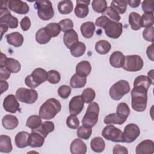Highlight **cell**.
Instances as JSON below:
<instances>
[{"instance_id":"cell-1","label":"cell","mask_w":154,"mask_h":154,"mask_svg":"<svg viewBox=\"0 0 154 154\" xmlns=\"http://www.w3.org/2000/svg\"><path fill=\"white\" fill-rule=\"evenodd\" d=\"M147 91L146 88L140 86L134 87L131 90V106L137 112H143L147 108Z\"/></svg>"},{"instance_id":"cell-2","label":"cell","mask_w":154,"mask_h":154,"mask_svg":"<svg viewBox=\"0 0 154 154\" xmlns=\"http://www.w3.org/2000/svg\"><path fill=\"white\" fill-rule=\"evenodd\" d=\"M61 105L55 98H50L46 100L40 107L39 116L44 120H51L61 111Z\"/></svg>"},{"instance_id":"cell-3","label":"cell","mask_w":154,"mask_h":154,"mask_svg":"<svg viewBox=\"0 0 154 154\" xmlns=\"http://www.w3.org/2000/svg\"><path fill=\"white\" fill-rule=\"evenodd\" d=\"M99 110L100 108L97 103L94 102L90 103L82 120V125L87 128L94 126L98 122Z\"/></svg>"},{"instance_id":"cell-4","label":"cell","mask_w":154,"mask_h":154,"mask_svg":"<svg viewBox=\"0 0 154 154\" xmlns=\"http://www.w3.org/2000/svg\"><path fill=\"white\" fill-rule=\"evenodd\" d=\"M48 72L42 68L35 69L31 75L26 76L25 84L29 88L34 89L47 80Z\"/></svg>"},{"instance_id":"cell-5","label":"cell","mask_w":154,"mask_h":154,"mask_svg":"<svg viewBox=\"0 0 154 154\" xmlns=\"http://www.w3.org/2000/svg\"><path fill=\"white\" fill-rule=\"evenodd\" d=\"M131 90L129 82L126 80H120L114 84L109 88L110 97L114 100H120L123 96L128 94Z\"/></svg>"},{"instance_id":"cell-6","label":"cell","mask_w":154,"mask_h":154,"mask_svg":"<svg viewBox=\"0 0 154 154\" xmlns=\"http://www.w3.org/2000/svg\"><path fill=\"white\" fill-rule=\"evenodd\" d=\"M34 7L37 10V15L40 19L48 20L54 17V10L50 1H37L35 2Z\"/></svg>"},{"instance_id":"cell-7","label":"cell","mask_w":154,"mask_h":154,"mask_svg":"<svg viewBox=\"0 0 154 154\" xmlns=\"http://www.w3.org/2000/svg\"><path fill=\"white\" fill-rule=\"evenodd\" d=\"M143 60L140 55H131L125 56L122 68L128 72H137L143 69Z\"/></svg>"},{"instance_id":"cell-8","label":"cell","mask_w":154,"mask_h":154,"mask_svg":"<svg viewBox=\"0 0 154 154\" xmlns=\"http://www.w3.org/2000/svg\"><path fill=\"white\" fill-rule=\"evenodd\" d=\"M15 96L19 101L27 104L34 103L38 99V93L36 90L23 87L16 90Z\"/></svg>"},{"instance_id":"cell-9","label":"cell","mask_w":154,"mask_h":154,"mask_svg":"<svg viewBox=\"0 0 154 154\" xmlns=\"http://www.w3.org/2000/svg\"><path fill=\"white\" fill-rule=\"evenodd\" d=\"M102 135L107 140L113 142L123 143L122 131L111 124L107 125L103 129Z\"/></svg>"},{"instance_id":"cell-10","label":"cell","mask_w":154,"mask_h":154,"mask_svg":"<svg viewBox=\"0 0 154 154\" xmlns=\"http://www.w3.org/2000/svg\"><path fill=\"white\" fill-rule=\"evenodd\" d=\"M18 19L11 15L7 7H1L0 9V24L7 25L11 29L16 28L18 26Z\"/></svg>"},{"instance_id":"cell-11","label":"cell","mask_w":154,"mask_h":154,"mask_svg":"<svg viewBox=\"0 0 154 154\" xmlns=\"http://www.w3.org/2000/svg\"><path fill=\"white\" fill-rule=\"evenodd\" d=\"M140 130L138 125L134 123L127 125L123 132V143H131L134 142L140 135Z\"/></svg>"},{"instance_id":"cell-12","label":"cell","mask_w":154,"mask_h":154,"mask_svg":"<svg viewBox=\"0 0 154 154\" xmlns=\"http://www.w3.org/2000/svg\"><path fill=\"white\" fill-rule=\"evenodd\" d=\"M105 34L111 38H118L123 31V25L121 22L110 20L103 28Z\"/></svg>"},{"instance_id":"cell-13","label":"cell","mask_w":154,"mask_h":154,"mask_svg":"<svg viewBox=\"0 0 154 154\" xmlns=\"http://www.w3.org/2000/svg\"><path fill=\"white\" fill-rule=\"evenodd\" d=\"M0 66H5L11 73L19 72L21 69V65L19 61L13 58H7L2 52L1 53Z\"/></svg>"},{"instance_id":"cell-14","label":"cell","mask_w":154,"mask_h":154,"mask_svg":"<svg viewBox=\"0 0 154 154\" xmlns=\"http://www.w3.org/2000/svg\"><path fill=\"white\" fill-rule=\"evenodd\" d=\"M7 7L8 9L19 14H26L29 10V5L24 1L20 0L8 1Z\"/></svg>"},{"instance_id":"cell-15","label":"cell","mask_w":154,"mask_h":154,"mask_svg":"<svg viewBox=\"0 0 154 154\" xmlns=\"http://www.w3.org/2000/svg\"><path fill=\"white\" fill-rule=\"evenodd\" d=\"M14 94H8L4 99L3 108L7 112L16 113L20 109L19 103Z\"/></svg>"},{"instance_id":"cell-16","label":"cell","mask_w":154,"mask_h":154,"mask_svg":"<svg viewBox=\"0 0 154 154\" xmlns=\"http://www.w3.org/2000/svg\"><path fill=\"white\" fill-rule=\"evenodd\" d=\"M84 100L81 95H78L73 97L69 104V109L70 114L78 115L84 108Z\"/></svg>"},{"instance_id":"cell-17","label":"cell","mask_w":154,"mask_h":154,"mask_svg":"<svg viewBox=\"0 0 154 154\" xmlns=\"http://www.w3.org/2000/svg\"><path fill=\"white\" fill-rule=\"evenodd\" d=\"M137 154H152L154 153V143L151 140H144L135 148Z\"/></svg>"},{"instance_id":"cell-18","label":"cell","mask_w":154,"mask_h":154,"mask_svg":"<svg viewBox=\"0 0 154 154\" xmlns=\"http://www.w3.org/2000/svg\"><path fill=\"white\" fill-rule=\"evenodd\" d=\"M76 5L74 10L75 15L79 18L85 17L89 13L88 5L90 3V1L77 0L76 1Z\"/></svg>"},{"instance_id":"cell-19","label":"cell","mask_w":154,"mask_h":154,"mask_svg":"<svg viewBox=\"0 0 154 154\" xmlns=\"http://www.w3.org/2000/svg\"><path fill=\"white\" fill-rule=\"evenodd\" d=\"M45 137L37 131L32 130L29 134L28 145L32 148L40 147L45 143Z\"/></svg>"},{"instance_id":"cell-20","label":"cell","mask_w":154,"mask_h":154,"mask_svg":"<svg viewBox=\"0 0 154 154\" xmlns=\"http://www.w3.org/2000/svg\"><path fill=\"white\" fill-rule=\"evenodd\" d=\"M87 146L80 138H75L70 146V150L72 154H85L87 152Z\"/></svg>"},{"instance_id":"cell-21","label":"cell","mask_w":154,"mask_h":154,"mask_svg":"<svg viewBox=\"0 0 154 154\" xmlns=\"http://www.w3.org/2000/svg\"><path fill=\"white\" fill-rule=\"evenodd\" d=\"M125 60V55L120 51H114L109 57V63L114 68L122 67Z\"/></svg>"},{"instance_id":"cell-22","label":"cell","mask_w":154,"mask_h":154,"mask_svg":"<svg viewBox=\"0 0 154 154\" xmlns=\"http://www.w3.org/2000/svg\"><path fill=\"white\" fill-rule=\"evenodd\" d=\"M7 41L8 44L18 48L22 45L23 43V37L19 32H13L6 35Z\"/></svg>"},{"instance_id":"cell-23","label":"cell","mask_w":154,"mask_h":154,"mask_svg":"<svg viewBox=\"0 0 154 154\" xmlns=\"http://www.w3.org/2000/svg\"><path fill=\"white\" fill-rule=\"evenodd\" d=\"M2 125L5 129L7 130H13L18 126L19 120L16 116L11 114H7L2 119Z\"/></svg>"},{"instance_id":"cell-24","label":"cell","mask_w":154,"mask_h":154,"mask_svg":"<svg viewBox=\"0 0 154 154\" xmlns=\"http://www.w3.org/2000/svg\"><path fill=\"white\" fill-rule=\"evenodd\" d=\"M29 132L26 131H21L18 132L14 138L15 144L18 148H24L27 147L29 141Z\"/></svg>"},{"instance_id":"cell-25","label":"cell","mask_w":154,"mask_h":154,"mask_svg":"<svg viewBox=\"0 0 154 154\" xmlns=\"http://www.w3.org/2000/svg\"><path fill=\"white\" fill-rule=\"evenodd\" d=\"M63 42L66 46L70 49L74 44L79 42L77 32L73 29L65 32L63 36Z\"/></svg>"},{"instance_id":"cell-26","label":"cell","mask_w":154,"mask_h":154,"mask_svg":"<svg viewBox=\"0 0 154 154\" xmlns=\"http://www.w3.org/2000/svg\"><path fill=\"white\" fill-rule=\"evenodd\" d=\"M80 31L82 36L86 38L93 37L95 31V24L90 21L83 23L80 26Z\"/></svg>"},{"instance_id":"cell-27","label":"cell","mask_w":154,"mask_h":154,"mask_svg":"<svg viewBox=\"0 0 154 154\" xmlns=\"http://www.w3.org/2000/svg\"><path fill=\"white\" fill-rule=\"evenodd\" d=\"M75 70L76 73L87 77L91 71V66L89 61L84 60L77 64Z\"/></svg>"},{"instance_id":"cell-28","label":"cell","mask_w":154,"mask_h":154,"mask_svg":"<svg viewBox=\"0 0 154 154\" xmlns=\"http://www.w3.org/2000/svg\"><path fill=\"white\" fill-rule=\"evenodd\" d=\"M13 146L11 138L6 135L0 136V152L1 153H8L12 151Z\"/></svg>"},{"instance_id":"cell-29","label":"cell","mask_w":154,"mask_h":154,"mask_svg":"<svg viewBox=\"0 0 154 154\" xmlns=\"http://www.w3.org/2000/svg\"><path fill=\"white\" fill-rule=\"evenodd\" d=\"M51 37L45 27L40 28L35 33V40L40 45H45L51 40Z\"/></svg>"},{"instance_id":"cell-30","label":"cell","mask_w":154,"mask_h":154,"mask_svg":"<svg viewBox=\"0 0 154 154\" xmlns=\"http://www.w3.org/2000/svg\"><path fill=\"white\" fill-rule=\"evenodd\" d=\"M54 129H55V126H54V123L52 122L45 121L42 122V123L38 128L34 129H32V130L38 132L46 138L48 135V134L54 131Z\"/></svg>"},{"instance_id":"cell-31","label":"cell","mask_w":154,"mask_h":154,"mask_svg":"<svg viewBox=\"0 0 154 154\" xmlns=\"http://www.w3.org/2000/svg\"><path fill=\"white\" fill-rule=\"evenodd\" d=\"M87 82V78L75 73L70 78V85L73 88H79L84 87Z\"/></svg>"},{"instance_id":"cell-32","label":"cell","mask_w":154,"mask_h":154,"mask_svg":"<svg viewBox=\"0 0 154 154\" xmlns=\"http://www.w3.org/2000/svg\"><path fill=\"white\" fill-rule=\"evenodd\" d=\"M129 23L132 30L137 31L141 28V16L136 12H131L129 14Z\"/></svg>"},{"instance_id":"cell-33","label":"cell","mask_w":154,"mask_h":154,"mask_svg":"<svg viewBox=\"0 0 154 154\" xmlns=\"http://www.w3.org/2000/svg\"><path fill=\"white\" fill-rule=\"evenodd\" d=\"M111 45L107 40H101L97 42L94 46L95 51L101 55H105L108 54L111 50Z\"/></svg>"},{"instance_id":"cell-34","label":"cell","mask_w":154,"mask_h":154,"mask_svg":"<svg viewBox=\"0 0 154 154\" xmlns=\"http://www.w3.org/2000/svg\"><path fill=\"white\" fill-rule=\"evenodd\" d=\"M90 147L95 152H102L105 148V141L100 137H94L90 141Z\"/></svg>"},{"instance_id":"cell-35","label":"cell","mask_w":154,"mask_h":154,"mask_svg":"<svg viewBox=\"0 0 154 154\" xmlns=\"http://www.w3.org/2000/svg\"><path fill=\"white\" fill-rule=\"evenodd\" d=\"M57 8L60 13L62 14H68L73 9V2L70 0H63L58 2Z\"/></svg>"},{"instance_id":"cell-36","label":"cell","mask_w":154,"mask_h":154,"mask_svg":"<svg viewBox=\"0 0 154 154\" xmlns=\"http://www.w3.org/2000/svg\"><path fill=\"white\" fill-rule=\"evenodd\" d=\"M86 50L85 45L81 42H78L74 44L70 48L71 55L74 57H80L84 55Z\"/></svg>"},{"instance_id":"cell-37","label":"cell","mask_w":154,"mask_h":154,"mask_svg":"<svg viewBox=\"0 0 154 154\" xmlns=\"http://www.w3.org/2000/svg\"><path fill=\"white\" fill-rule=\"evenodd\" d=\"M116 113L120 118L126 122L127 118L129 116L130 109L127 103L125 102H121L118 104Z\"/></svg>"},{"instance_id":"cell-38","label":"cell","mask_w":154,"mask_h":154,"mask_svg":"<svg viewBox=\"0 0 154 154\" xmlns=\"http://www.w3.org/2000/svg\"><path fill=\"white\" fill-rule=\"evenodd\" d=\"M151 84H153L151 79L145 75H139L138 76L134 81V87L140 86L146 88L147 90L149 88Z\"/></svg>"},{"instance_id":"cell-39","label":"cell","mask_w":154,"mask_h":154,"mask_svg":"<svg viewBox=\"0 0 154 154\" xmlns=\"http://www.w3.org/2000/svg\"><path fill=\"white\" fill-rule=\"evenodd\" d=\"M42 123V118L40 116L32 115L28 118L26 122V126L31 129H34L38 128Z\"/></svg>"},{"instance_id":"cell-40","label":"cell","mask_w":154,"mask_h":154,"mask_svg":"<svg viewBox=\"0 0 154 154\" xmlns=\"http://www.w3.org/2000/svg\"><path fill=\"white\" fill-rule=\"evenodd\" d=\"M127 1L114 0L111 1V7L115 10L119 14H123L126 11Z\"/></svg>"},{"instance_id":"cell-41","label":"cell","mask_w":154,"mask_h":154,"mask_svg":"<svg viewBox=\"0 0 154 154\" xmlns=\"http://www.w3.org/2000/svg\"><path fill=\"white\" fill-rule=\"evenodd\" d=\"M103 122L106 125L110 124H117V125H122L125 122L120 118L116 112L111 113L106 116L103 119Z\"/></svg>"},{"instance_id":"cell-42","label":"cell","mask_w":154,"mask_h":154,"mask_svg":"<svg viewBox=\"0 0 154 154\" xmlns=\"http://www.w3.org/2000/svg\"><path fill=\"white\" fill-rule=\"evenodd\" d=\"M93 10L96 13H103L107 8V2L105 0H93L91 2Z\"/></svg>"},{"instance_id":"cell-43","label":"cell","mask_w":154,"mask_h":154,"mask_svg":"<svg viewBox=\"0 0 154 154\" xmlns=\"http://www.w3.org/2000/svg\"><path fill=\"white\" fill-rule=\"evenodd\" d=\"M153 25V13H144L141 17V27H150Z\"/></svg>"},{"instance_id":"cell-44","label":"cell","mask_w":154,"mask_h":154,"mask_svg":"<svg viewBox=\"0 0 154 154\" xmlns=\"http://www.w3.org/2000/svg\"><path fill=\"white\" fill-rule=\"evenodd\" d=\"M46 29L49 32L51 37H55L59 35L61 32V28L58 23L51 22L48 23L46 26Z\"/></svg>"},{"instance_id":"cell-45","label":"cell","mask_w":154,"mask_h":154,"mask_svg":"<svg viewBox=\"0 0 154 154\" xmlns=\"http://www.w3.org/2000/svg\"><path fill=\"white\" fill-rule=\"evenodd\" d=\"M82 97L86 103H90L93 101L96 96L95 91L91 88H87L83 90Z\"/></svg>"},{"instance_id":"cell-46","label":"cell","mask_w":154,"mask_h":154,"mask_svg":"<svg viewBox=\"0 0 154 154\" xmlns=\"http://www.w3.org/2000/svg\"><path fill=\"white\" fill-rule=\"evenodd\" d=\"M76 134L80 138L88 140L92 134V129L91 128H87L82 125L78 129Z\"/></svg>"},{"instance_id":"cell-47","label":"cell","mask_w":154,"mask_h":154,"mask_svg":"<svg viewBox=\"0 0 154 154\" xmlns=\"http://www.w3.org/2000/svg\"><path fill=\"white\" fill-rule=\"evenodd\" d=\"M58 25L60 26L61 31L64 33L72 30L73 28V23L70 19H64L60 20L58 23Z\"/></svg>"},{"instance_id":"cell-48","label":"cell","mask_w":154,"mask_h":154,"mask_svg":"<svg viewBox=\"0 0 154 154\" xmlns=\"http://www.w3.org/2000/svg\"><path fill=\"white\" fill-rule=\"evenodd\" d=\"M47 80L51 84H57L61 80V75L58 71L55 70H51L48 72Z\"/></svg>"},{"instance_id":"cell-49","label":"cell","mask_w":154,"mask_h":154,"mask_svg":"<svg viewBox=\"0 0 154 154\" xmlns=\"http://www.w3.org/2000/svg\"><path fill=\"white\" fill-rule=\"evenodd\" d=\"M66 125L71 129H76L79 126V121L76 115L70 114L66 120Z\"/></svg>"},{"instance_id":"cell-50","label":"cell","mask_w":154,"mask_h":154,"mask_svg":"<svg viewBox=\"0 0 154 154\" xmlns=\"http://www.w3.org/2000/svg\"><path fill=\"white\" fill-rule=\"evenodd\" d=\"M71 87L67 85H61L58 88V94L62 99H67L71 93Z\"/></svg>"},{"instance_id":"cell-51","label":"cell","mask_w":154,"mask_h":154,"mask_svg":"<svg viewBox=\"0 0 154 154\" xmlns=\"http://www.w3.org/2000/svg\"><path fill=\"white\" fill-rule=\"evenodd\" d=\"M105 14H106L109 17V19L112 21L118 22L121 19V17L119 15V14L110 6L107 7L106 10H105Z\"/></svg>"},{"instance_id":"cell-52","label":"cell","mask_w":154,"mask_h":154,"mask_svg":"<svg viewBox=\"0 0 154 154\" xmlns=\"http://www.w3.org/2000/svg\"><path fill=\"white\" fill-rule=\"evenodd\" d=\"M153 32H154L153 26L146 28L143 31V37L146 40L153 43V40H154Z\"/></svg>"},{"instance_id":"cell-53","label":"cell","mask_w":154,"mask_h":154,"mask_svg":"<svg viewBox=\"0 0 154 154\" xmlns=\"http://www.w3.org/2000/svg\"><path fill=\"white\" fill-rule=\"evenodd\" d=\"M142 9L144 13H153L154 5L153 1L145 0L142 2Z\"/></svg>"},{"instance_id":"cell-54","label":"cell","mask_w":154,"mask_h":154,"mask_svg":"<svg viewBox=\"0 0 154 154\" xmlns=\"http://www.w3.org/2000/svg\"><path fill=\"white\" fill-rule=\"evenodd\" d=\"M111 20H110L106 15H102L97 18L95 21V25L100 28H104L106 25Z\"/></svg>"},{"instance_id":"cell-55","label":"cell","mask_w":154,"mask_h":154,"mask_svg":"<svg viewBox=\"0 0 154 154\" xmlns=\"http://www.w3.org/2000/svg\"><path fill=\"white\" fill-rule=\"evenodd\" d=\"M31 20L29 18L28 16H25L22 19V20L20 22V25L21 27V29L23 31H26L28 30L31 27Z\"/></svg>"},{"instance_id":"cell-56","label":"cell","mask_w":154,"mask_h":154,"mask_svg":"<svg viewBox=\"0 0 154 154\" xmlns=\"http://www.w3.org/2000/svg\"><path fill=\"white\" fill-rule=\"evenodd\" d=\"M11 72L5 67L0 66V80L6 81L10 76Z\"/></svg>"},{"instance_id":"cell-57","label":"cell","mask_w":154,"mask_h":154,"mask_svg":"<svg viewBox=\"0 0 154 154\" xmlns=\"http://www.w3.org/2000/svg\"><path fill=\"white\" fill-rule=\"evenodd\" d=\"M112 153L114 154H120V153L128 154V150L126 147L121 146L120 144H116L113 147Z\"/></svg>"},{"instance_id":"cell-58","label":"cell","mask_w":154,"mask_h":154,"mask_svg":"<svg viewBox=\"0 0 154 154\" xmlns=\"http://www.w3.org/2000/svg\"><path fill=\"white\" fill-rule=\"evenodd\" d=\"M146 54L151 61L154 60V57H153V43H152L150 46H149L146 50Z\"/></svg>"},{"instance_id":"cell-59","label":"cell","mask_w":154,"mask_h":154,"mask_svg":"<svg viewBox=\"0 0 154 154\" xmlns=\"http://www.w3.org/2000/svg\"><path fill=\"white\" fill-rule=\"evenodd\" d=\"M128 4L132 8H137L141 3L140 0H129L127 1Z\"/></svg>"},{"instance_id":"cell-60","label":"cell","mask_w":154,"mask_h":154,"mask_svg":"<svg viewBox=\"0 0 154 154\" xmlns=\"http://www.w3.org/2000/svg\"><path fill=\"white\" fill-rule=\"evenodd\" d=\"M1 84V93L2 94L4 92L6 91L8 88V84L5 81L0 80Z\"/></svg>"},{"instance_id":"cell-61","label":"cell","mask_w":154,"mask_h":154,"mask_svg":"<svg viewBox=\"0 0 154 154\" xmlns=\"http://www.w3.org/2000/svg\"><path fill=\"white\" fill-rule=\"evenodd\" d=\"M0 26H1V40L2 38L3 34L8 31V27L7 25L4 24H0Z\"/></svg>"},{"instance_id":"cell-62","label":"cell","mask_w":154,"mask_h":154,"mask_svg":"<svg viewBox=\"0 0 154 154\" xmlns=\"http://www.w3.org/2000/svg\"><path fill=\"white\" fill-rule=\"evenodd\" d=\"M153 70H151L150 71H149V72H148V77L151 79L152 82L153 83Z\"/></svg>"}]
</instances>
